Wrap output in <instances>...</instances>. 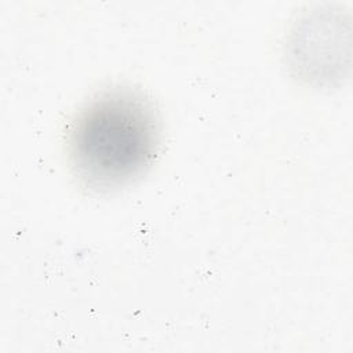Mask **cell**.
I'll use <instances>...</instances> for the list:
<instances>
[{"label": "cell", "instance_id": "cell-1", "mask_svg": "<svg viewBox=\"0 0 353 353\" xmlns=\"http://www.w3.org/2000/svg\"><path fill=\"white\" fill-rule=\"evenodd\" d=\"M157 135L154 113L139 94L127 90L103 94L72 125V167L90 186L121 185L150 163Z\"/></svg>", "mask_w": 353, "mask_h": 353}]
</instances>
